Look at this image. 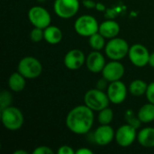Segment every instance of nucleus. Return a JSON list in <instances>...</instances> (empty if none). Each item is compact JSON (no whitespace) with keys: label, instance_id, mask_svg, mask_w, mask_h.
Wrapping results in <instances>:
<instances>
[{"label":"nucleus","instance_id":"393cba45","mask_svg":"<svg viewBox=\"0 0 154 154\" xmlns=\"http://www.w3.org/2000/svg\"><path fill=\"white\" fill-rule=\"evenodd\" d=\"M125 118H126L127 124L128 125H131L132 126L135 127L136 129L141 126V124H142L141 120L139 119L138 116H136L132 110H127L126 111V113H125Z\"/></svg>","mask_w":154,"mask_h":154},{"label":"nucleus","instance_id":"9d476101","mask_svg":"<svg viewBox=\"0 0 154 154\" xmlns=\"http://www.w3.org/2000/svg\"><path fill=\"white\" fill-rule=\"evenodd\" d=\"M136 137V128L128 124L120 126L116 132V141L122 147H128L133 144Z\"/></svg>","mask_w":154,"mask_h":154},{"label":"nucleus","instance_id":"7ed1b4c3","mask_svg":"<svg viewBox=\"0 0 154 154\" xmlns=\"http://www.w3.org/2000/svg\"><path fill=\"white\" fill-rule=\"evenodd\" d=\"M109 102L107 94L98 88L89 89L84 96V104L93 111H101L108 106Z\"/></svg>","mask_w":154,"mask_h":154},{"label":"nucleus","instance_id":"b1692460","mask_svg":"<svg viewBox=\"0 0 154 154\" xmlns=\"http://www.w3.org/2000/svg\"><path fill=\"white\" fill-rule=\"evenodd\" d=\"M13 102L12 94L7 90H3L0 93V109L3 110L11 106Z\"/></svg>","mask_w":154,"mask_h":154},{"label":"nucleus","instance_id":"c85d7f7f","mask_svg":"<svg viewBox=\"0 0 154 154\" xmlns=\"http://www.w3.org/2000/svg\"><path fill=\"white\" fill-rule=\"evenodd\" d=\"M59 154H76V152L69 145H63L58 150Z\"/></svg>","mask_w":154,"mask_h":154},{"label":"nucleus","instance_id":"bb28decb","mask_svg":"<svg viewBox=\"0 0 154 154\" xmlns=\"http://www.w3.org/2000/svg\"><path fill=\"white\" fill-rule=\"evenodd\" d=\"M53 151L48 146H39L32 152V154H53Z\"/></svg>","mask_w":154,"mask_h":154},{"label":"nucleus","instance_id":"a211bd4d","mask_svg":"<svg viewBox=\"0 0 154 154\" xmlns=\"http://www.w3.org/2000/svg\"><path fill=\"white\" fill-rule=\"evenodd\" d=\"M62 39V32L60 28L49 25L44 29V40L50 44H57Z\"/></svg>","mask_w":154,"mask_h":154},{"label":"nucleus","instance_id":"f3484780","mask_svg":"<svg viewBox=\"0 0 154 154\" xmlns=\"http://www.w3.org/2000/svg\"><path fill=\"white\" fill-rule=\"evenodd\" d=\"M139 143L146 148L154 147V128L146 127L141 130L137 134Z\"/></svg>","mask_w":154,"mask_h":154},{"label":"nucleus","instance_id":"39448f33","mask_svg":"<svg viewBox=\"0 0 154 154\" xmlns=\"http://www.w3.org/2000/svg\"><path fill=\"white\" fill-rule=\"evenodd\" d=\"M74 29L78 34L84 37H90L96 32H98L99 24L94 16L84 14L75 21Z\"/></svg>","mask_w":154,"mask_h":154},{"label":"nucleus","instance_id":"473e14b6","mask_svg":"<svg viewBox=\"0 0 154 154\" xmlns=\"http://www.w3.org/2000/svg\"><path fill=\"white\" fill-rule=\"evenodd\" d=\"M96 9H97V11H105V10H106V6H105V5L102 4V3H97Z\"/></svg>","mask_w":154,"mask_h":154},{"label":"nucleus","instance_id":"4be33fe9","mask_svg":"<svg viewBox=\"0 0 154 154\" xmlns=\"http://www.w3.org/2000/svg\"><path fill=\"white\" fill-rule=\"evenodd\" d=\"M105 37L98 32L89 37V45L94 51H100L106 47Z\"/></svg>","mask_w":154,"mask_h":154},{"label":"nucleus","instance_id":"6ab92c4d","mask_svg":"<svg viewBox=\"0 0 154 154\" xmlns=\"http://www.w3.org/2000/svg\"><path fill=\"white\" fill-rule=\"evenodd\" d=\"M25 78L20 72L13 73L8 79V86L12 91L20 92L25 88Z\"/></svg>","mask_w":154,"mask_h":154},{"label":"nucleus","instance_id":"412c9836","mask_svg":"<svg viewBox=\"0 0 154 154\" xmlns=\"http://www.w3.org/2000/svg\"><path fill=\"white\" fill-rule=\"evenodd\" d=\"M147 88H148L147 83L142 79H135L132 81L129 87L130 93L134 97H141L146 94Z\"/></svg>","mask_w":154,"mask_h":154},{"label":"nucleus","instance_id":"20e7f679","mask_svg":"<svg viewBox=\"0 0 154 154\" xmlns=\"http://www.w3.org/2000/svg\"><path fill=\"white\" fill-rule=\"evenodd\" d=\"M129 45L127 42L122 38H112L106 44L105 51L106 56L112 60H120L128 55Z\"/></svg>","mask_w":154,"mask_h":154},{"label":"nucleus","instance_id":"2f4dec72","mask_svg":"<svg viewBox=\"0 0 154 154\" xmlns=\"http://www.w3.org/2000/svg\"><path fill=\"white\" fill-rule=\"evenodd\" d=\"M93 152L89 149H87V148H81L79 150H78L76 152V154H92Z\"/></svg>","mask_w":154,"mask_h":154},{"label":"nucleus","instance_id":"6e6552de","mask_svg":"<svg viewBox=\"0 0 154 154\" xmlns=\"http://www.w3.org/2000/svg\"><path fill=\"white\" fill-rule=\"evenodd\" d=\"M79 9V0H55L54 12L63 19H69L73 17Z\"/></svg>","mask_w":154,"mask_h":154},{"label":"nucleus","instance_id":"f03ea898","mask_svg":"<svg viewBox=\"0 0 154 154\" xmlns=\"http://www.w3.org/2000/svg\"><path fill=\"white\" fill-rule=\"evenodd\" d=\"M23 115L22 111L15 106H8L1 110V121L3 125L10 130L16 131L23 125Z\"/></svg>","mask_w":154,"mask_h":154},{"label":"nucleus","instance_id":"f8f14e48","mask_svg":"<svg viewBox=\"0 0 154 154\" xmlns=\"http://www.w3.org/2000/svg\"><path fill=\"white\" fill-rule=\"evenodd\" d=\"M125 74V67L118 60H113L106 64L102 70L103 78L108 82L120 80Z\"/></svg>","mask_w":154,"mask_h":154},{"label":"nucleus","instance_id":"423d86ee","mask_svg":"<svg viewBox=\"0 0 154 154\" xmlns=\"http://www.w3.org/2000/svg\"><path fill=\"white\" fill-rule=\"evenodd\" d=\"M42 71V65L34 57L28 56L23 58L18 63V72H20L25 79H36Z\"/></svg>","mask_w":154,"mask_h":154},{"label":"nucleus","instance_id":"7c9ffc66","mask_svg":"<svg viewBox=\"0 0 154 154\" xmlns=\"http://www.w3.org/2000/svg\"><path fill=\"white\" fill-rule=\"evenodd\" d=\"M83 5L85 7L88 9H92V8H96L97 3L93 0H83Z\"/></svg>","mask_w":154,"mask_h":154},{"label":"nucleus","instance_id":"0eeeda50","mask_svg":"<svg viewBox=\"0 0 154 154\" xmlns=\"http://www.w3.org/2000/svg\"><path fill=\"white\" fill-rule=\"evenodd\" d=\"M28 18L34 27L45 29L51 25V17L48 10L42 6H32L28 12Z\"/></svg>","mask_w":154,"mask_h":154},{"label":"nucleus","instance_id":"f257e3e1","mask_svg":"<svg viewBox=\"0 0 154 154\" xmlns=\"http://www.w3.org/2000/svg\"><path fill=\"white\" fill-rule=\"evenodd\" d=\"M94 124V113L86 105L78 106L71 109L66 118V125L69 131L76 134H86Z\"/></svg>","mask_w":154,"mask_h":154},{"label":"nucleus","instance_id":"a878e982","mask_svg":"<svg viewBox=\"0 0 154 154\" xmlns=\"http://www.w3.org/2000/svg\"><path fill=\"white\" fill-rule=\"evenodd\" d=\"M30 37H31V40L34 42H41L42 39H44V29L34 27L30 33Z\"/></svg>","mask_w":154,"mask_h":154},{"label":"nucleus","instance_id":"5701e85b","mask_svg":"<svg viewBox=\"0 0 154 154\" xmlns=\"http://www.w3.org/2000/svg\"><path fill=\"white\" fill-rule=\"evenodd\" d=\"M114 118V112L108 106L99 111L97 120L100 125H110Z\"/></svg>","mask_w":154,"mask_h":154},{"label":"nucleus","instance_id":"dca6fc26","mask_svg":"<svg viewBox=\"0 0 154 154\" xmlns=\"http://www.w3.org/2000/svg\"><path fill=\"white\" fill-rule=\"evenodd\" d=\"M98 32L107 39L115 38L118 35L120 32V26L117 22L113 20H107L99 24Z\"/></svg>","mask_w":154,"mask_h":154},{"label":"nucleus","instance_id":"72a5a7b5","mask_svg":"<svg viewBox=\"0 0 154 154\" xmlns=\"http://www.w3.org/2000/svg\"><path fill=\"white\" fill-rule=\"evenodd\" d=\"M149 65L154 68V52H152L150 55V59H149Z\"/></svg>","mask_w":154,"mask_h":154},{"label":"nucleus","instance_id":"ddd939ff","mask_svg":"<svg viewBox=\"0 0 154 154\" xmlns=\"http://www.w3.org/2000/svg\"><path fill=\"white\" fill-rule=\"evenodd\" d=\"M86 62V57L82 51L78 49L70 50L64 57V64L70 70L80 69Z\"/></svg>","mask_w":154,"mask_h":154},{"label":"nucleus","instance_id":"1a4fd4ad","mask_svg":"<svg viewBox=\"0 0 154 154\" xmlns=\"http://www.w3.org/2000/svg\"><path fill=\"white\" fill-rule=\"evenodd\" d=\"M150 52L148 49L143 44L136 43L130 47L128 56L131 62L136 67H144L149 64Z\"/></svg>","mask_w":154,"mask_h":154},{"label":"nucleus","instance_id":"9b49d317","mask_svg":"<svg viewBox=\"0 0 154 154\" xmlns=\"http://www.w3.org/2000/svg\"><path fill=\"white\" fill-rule=\"evenodd\" d=\"M106 94L110 102L119 105L125 100L127 96V88L121 80L113 81L108 85Z\"/></svg>","mask_w":154,"mask_h":154},{"label":"nucleus","instance_id":"aec40b11","mask_svg":"<svg viewBox=\"0 0 154 154\" xmlns=\"http://www.w3.org/2000/svg\"><path fill=\"white\" fill-rule=\"evenodd\" d=\"M138 117L142 123L148 124L154 121V104L149 103L143 105L138 111Z\"/></svg>","mask_w":154,"mask_h":154},{"label":"nucleus","instance_id":"c756f323","mask_svg":"<svg viewBox=\"0 0 154 154\" xmlns=\"http://www.w3.org/2000/svg\"><path fill=\"white\" fill-rule=\"evenodd\" d=\"M107 82L108 81L105 78H103L102 79H99L98 82H97V88L101 89V90H104L107 87Z\"/></svg>","mask_w":154,"mask_h":154},{"label":"nucleus","instance_id":"cd10ccee","mask_svg":"<svg viewBox=\"0 0 154 154\" xmlns=\"http://www.w3.org/2000/svg\"><path fill=\"white\" fill-rule=\"evenodd\" d=\"M146 97L150 103L154 104V82H152L148 85V88L146 91Z\"/></svg>","mask_w":154,"mask_h":154},{"label":"nucleus","instance_id":"4468645a","mask_svg":"<svg viewBox=\"0 0 154 154\" xmlns=\"http://www.w3.org/2000/svg\"><path fill=\"white\" fill-rule=\"evenodd\" d=\"M116 137L114 129L109 125H101L94 133V141L97 144L105 146L109 144Z\"/></svg>","mask_w":154,"mask_h":154},{"label":"nucleus","instance_id":"f704fd0d","mask_svg":"<svg viewBox=\"0 0 154 154\" xmlns=\"http://www.w3.org/2000/svg\"><path fill=\"white\" fill-rule=\"evenodd\" d=\"M28 152L23 151V150H18V151H15L14 152V154H27Z\"/></svg>","mask_w":154,"mask_h":154},{"label":"nucleus","instance_id":"2eb2a0df","mask_svg":"<svg viewBox=\"0 0 154 154\" xmlns=\"http://www.w3.org/2000/svg\"><path fill=\"white\" fill-rule=\"evenodd\" d=\"M86 65L89 71L93 73L102 72L104 67L106 66V60L99 51H94L90 52L86 60Z\"/></svg>","mask_w":154,"mask_h":154}]
</instances>
